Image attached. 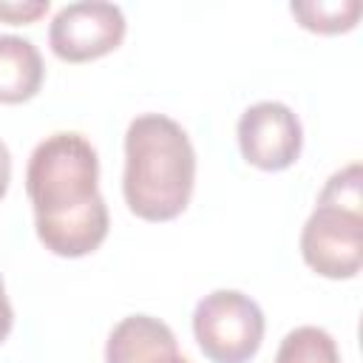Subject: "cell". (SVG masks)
<instances>
[{"label": "cell", "mask_w": 363, "mask_h": 363, "mask_svg": "<svg viewBox=\"0 0 363 363\" xmlns=\"http://www.w3.org/2000/svg\"><path fill=\"white\" fill-rule=\"evenodd\" d=\"M26 193L43 247L60 258H82L108 235V204L99 193V159L82 133L45 136L26 167Z\"/></svg>", "instance_id": "obj_1"}, {"label": "cell", "mask_w": 363, "mask_h": 363, "mask_svg": "<svg viewBox=\"0 0 363 363\" xmlns=\"http://www.w3.org/2000/svg\"><path fill=\"white\" fill-rule=\"evenodd\" d=\"M196 184V150L184 128L164 113H142L125 133L122 193L133 216L170 221L184 213Z\"/></svg>", "instance_id": "obj_2"}, {"label": "cell", "mask_w": 363, "mask_h": 363, "mask_svg": "<svg viewBox=\"0 0 363 363\" xmlns=\"http://www.w3.org/2000/svg\"><path fill=\"white\" fill-rule=\"evenodd\" d=\"M193 335L213 363H247L261 349L264 312L238 289H213L193 309Z\"/></svg>", "instance_id": "obj_3"}, {"label": "cell", "mask_w": 363, "mask_h": 363, "mask_svg": "<svg viewBox=\"0 0 363 363\" xmlns=\"http://www.w3.org/2000/svg\"><path fill=\"white\" fill-rule=\"evenodd\" d=\"M301 255L323 278H354L363 264V213L318 204L301 230Z\"/></svg>", "instance_id": "obj_4"}, {"label": "cell", "mask_w": 363, "mask_h": 363, "mask_svg": "<svg viewBox=\"0 0 363 363\" xmlns=\"http://www.w3.org/2000/svg\"><path fill=\"white\" fill-rule=\"evenodd\" d=\"M125 28L128 23L116 3L79 0L54 14L48 26V45L65 62H88L119 48Z\"/></svg>", "instance_id": "obj_5"}, {"label": "cell", "mask_w": 363, "mask_h": 363, "mask_svg": "<svg viewBox=\"0 0 363 363\" xmlns=\"http://www.w3.org/2000/svg\"><path fill=\"white\" fill-rule=\"evenodd\" d=\"M241 156L258 170H286L298 162L303 147V128L295 111L284 102L264 99L250 105L238 119Z\"/></svg>", "instance_id": "obj_6"}, {"label": "cell", "mask_w": 363, "mask_h": 363, "mask_svg": "<svg viewBox=\"0 0 363 363\" xmlns=\"http://www.w3.org/2000/svg\"><path fill=\"white\" fill-rule=\"evenodd\" d=\"M179 357L173 329L153 315L122 318L105 343V363H170Z\"/></svg>", "instance_id": "obj_7"}, {"label": "cell", "mask_w": 363, "mask_h": 363, "mask_svg": "<svg viewBox=\"0 0 363 363\" xmlns=\"http://www.w3.org/2000/svg\"><path fill=\"white\" fill-rule=\"evenodd\" d=\"M43 57L37 45L17 34H0V102L20 105L43 88Z\"/></svg>", "instance_id": "obj_8"}, {"label": "cell", "mask_w": 363, "mask_h": 363, "mask_svg": "<svg viewBox=\"0 0 363 363\" xmlns=\"http://www.w3.org/2000/svg\"><path fill=\"white\" fill-rule=\"evenodd\" d=\"M289 11L306 31L343 34L357 26L363 3L360 0H309V3H292Z\"/></svg>", "instance_id": "obj_9"}, {"label": "cell", "mask_w": 363, "mask_h": 363, "mask_svg": "<svg viewBox=\"0 0 363 363\" xmlns=\"http://www.w3.org/2000/svg\"><path fill=\"white\" fill-rule=\"evenodd\" d=\"M275 363H340V352L326 329L298 326L281 340Z\"/></svg>", "instance_id": "obj_10"}, {"label": "cell", "mask_w": 363, "mask_h": 363, "mask_svg": "<svg viewBox=\"0 0 363 363\" xmlns=\"http://www.w3.org/2000/svg\"><path fill=\"white\" fill-rule=\"evenodd\" d=\"M360 164L352 162L346 167H340L337 173H332L318 196V204H332L340 210H354L363 213V193H360Z\"/></svg>", "instance_id": "obj_11"}, {"label": "cell", "mask_w": 363, "mask_h": 363, "mask_svg": "<svg viewBox=\"0 0 363 363\" xmlns=\"http://www.w3.org/2000/svg\"><path fill=\"white\" fill-rule=\"evenodd\" d=\"M48 11V0H0V20L11 26L34 23Z\"/></svg>", "instance_id": "obj_12"}, {"label": "cell", "mask_w": 363, "mask_h": 363, "mask_svg": "<svg viewBox=\"0 0 363 363\" xmlns=\"http://www.w3.org/2000/svg\"><path fill=\"white\" fill-rule=\"evenodd\" d=\"M11 323H14V312H11V303H9V295H6V286L0 278V343L9 337Z\"/></svg>", "instance_id": "obj_13"}, {"label": "cell", "mask_w": 363, "mask_h": 363, "mask_svg": "<svg viewBox=\"0 0 363 363\" xmlns=\"http://www.w3.org/2000/svg\"><path fill=\"white\" fill-rule=\"evenodd\" d=\"M9 182H11V153H9L6 142L0 139V199L9 190Z\"/></svg>", "instance_id": "obj_14"}, {"label": "cell", "mask_w": 363, "mask_h": 363, "mask_svg": "<svg viewBox=\"0 0 363 363\" xmlns=\"http://www.w3.org/2000/svg\"><path fill=\"white\" fill-rule=\"evenodd\" d=\"M170 363H190V360H187V357H184V354H179V357H173V360H170Z\"/></svg>", "instance_id": "obj_15"}]
</instances>
